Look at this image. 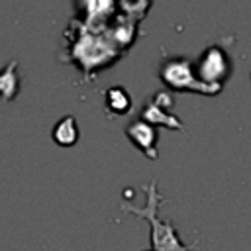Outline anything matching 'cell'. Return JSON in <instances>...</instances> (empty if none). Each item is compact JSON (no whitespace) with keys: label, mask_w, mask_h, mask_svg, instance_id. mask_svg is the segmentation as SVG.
I'll return each instance as SVG.
<instances>
[{"label":"cell","mask_w":251,"mask_h":251,"mask_svg":"<svg viewBox=\"0 0 251 251\" xmlns=\"http://www.w3.org/2000/svg\"><path fill=\"white\" fill-rule=\"evenodd\" d=\"M18 61L12 59L2 71H0V98L2 100H14L20 88V80H18Z\"/></svg>","instance_id":"ba28073f"},{"label":"cell","mask_w":251,"mask_h":251,"mask_svg":"<svg viewBox=\"0 0 251 251\" xmlns=\"http://www.w3.org/2000/svg\"><path fill=\"white\" fill-rule=\"evenodd\" d=\"M161 202H165V198L157 190V178H153L145 186V204L139 208V206H133L129 202H124L122 210L135 214V216L149 222V226H151V251H190L192 247H196V241L190 245H184L178 237L176 227L171 222L159 220L157 212H159Z\"/></svg>","instance_id":"6da1fadb"},{"label":"cell","mask_w":251,"mask_h":251,"mask_svg":"<svg viewBox=\"0 0 251 251\" xmlns=\"http://www.w3.org/2000/svg\"><path fill=\"white\" fill-rule=\"evenodd\" d=\"M173 106H175V98L171 96V92L167 90L155 92L139 110V120H143L153 127H167L180 131L182 122L173 114Z\"/></svg>","instance_id":"277c9868"},{"label":"cell","mask_w":251,"mask_h":251,"mask_svg":"<svg viewBox=\"0 0 251 251\" xmlns=\"http://www.w3.org/2000/svg\"><path fill=\"white\" fill-rule=\"evenodd\" d=\"M104 106L112 116H124L131 110V96L124 86H110L104 92Z\"/></svg>","instance_id":"8992f818"},{"label":"cell","mask_w":251,"mask_h":251,"mask_svg":"<svg viewBox=\"0 0 251 251\" xmlns=\"http://www.w3.org/2000/svg\"><path fill=\"white\" fill-rule=\"evenodd\" d=\"M51 135H53V141H55L57 145H63V147L75 145L76 139H78V135H80L75 116H65V118H61V120L55 124Z\"/></svg>","instance_id":"52a82bcc"},{"label":"cell","mask_w":251,"mask_h":251,"mask_svg":"<svg viewBox=\"0 0 251 251\" xmlns=\"http://www.w3.org/2000/svg\"><path fill=\"white\" fill-rule=\"evenodd\" d=\"M227 41H231V37H226L220 43L208 45L200 53V57L194 61V75L200 82H204L208 86L222 88L224 82L231 76L233 63H231V55L226 45Z\"/></svg>","instance_id":"3957f363"},{"label":"cell","mask_w":251,"mask_h":251,"mask_svg":"<svg viewBox=\"0 0 251 251\" xmlns=\"http://www.w3.org/2000/svg\"><path fill=\"white\" fill-rule=\"evenodd\" d=\"M126 135L127 139L147 157V159H157L159 151H157V139H159V129L145 124L143 120H131L126 126Z\"/></svg>","instance_id":"5b68a950"},{"label":"cell","mask_w":251,"mask_h":251,"mask_svg":"<svg viewBox=\"0 0 251 251\" xmlns=\"http://www.w3.org/2000/svg\"><path fill=\"white\" fill-rule=\"evenodd\" d=\"M159 78L173 92H196L206 96H216L222 92V88L200 82L194 75V63L186 57H167L159 67Z\"/></svg>","instance_id":"7a4b0ae2"}]
</instances>
